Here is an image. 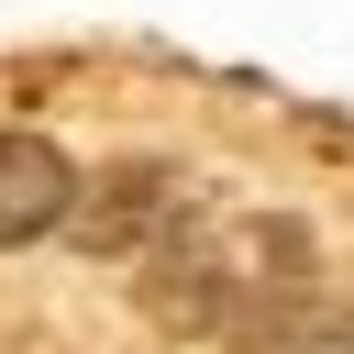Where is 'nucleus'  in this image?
I'll list each match as a JSON object with an SVG mask.
<instances>
[{"label": "nucleus", "mask_w": 354, "mask_h": 354, "mask_svg": "<svg viewBox=\"0 0 354 354\" xmlns=\"http://www.w3.org/2000/svg\"><path fill=\"white\" fill-rule=\"evenodd\" d=\"M310 232L277 221V210H243V221H199L166 266H155V310L177 332H288L310 299Z\"/></svg>", "instance_id": "1"}, {"label": "nucleus", "mask_w": 354, "mask_h": 354, "mask_svg": "<svg viewBox=\"0 0 354 354\" xmlns=\"http://www.w3.org/2000/svg\"><path fill=\"white\" fill-rule=\"evenodd\" d=\"M66 199H77L66 155H55L44 133H0V243L55 232V221H66Z\"/></svg>", "instance_id": "2"}, {"label": "nucleus", "mask_w": 354, "mask_h": 354, "mask_svg": "<svg viewBox=\"0 0 354 354\" xmlns=\"http://www.w3.org/2000/svg\"><path fill=\"white\" fill-rule=\"evenodd\" d=\"M266 354H354V310H343V299H310Z\"/></svg>", "instance_id": "3"}]
</instances>
